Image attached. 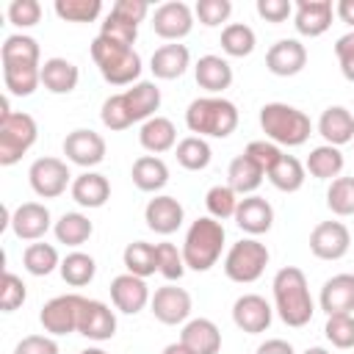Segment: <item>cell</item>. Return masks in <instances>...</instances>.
Instances as JSON below:
<instances>
[{
  "mask_svg": "<svg viewBox=\"0 0 354 354\" xmlns=\"http://www.w3.org/2000/svg\"><path fill=\"white\" fill-rule=\"evenodd\" d=\"M271 288H274L277 313L288 326L310 324V318L315 313V304H313V296H310V288H307V277H304L301 268H296V266L279 268Z\"/></svg>",
  "mask_w": 354,
  "mask_h": 354,
  "instance_id": "cell-1",
  "label": "cell"
},
{
  "mask_svg": "<svg viewBox=\"0 0 354 354\" xmlns=\"http://www.w3.org/2000/svg\"><path fill=\"white\" fill-rule=\"evenodd\" d=\"M260 127L277 147H301L313 133L310 116L288 102H266L260 108Z\"/></svg>",
  "mask_w": 354,
  "mask_h": 354,
  "instance_id": "cell-2",
  "label": "cell"
},
{
  "mask_svg": "<svg viewBox=\"0 0 354 354\" xmlns=\"http://www.w3.org/2000/svg\"><path fill=\"white\" fill-rule=\"evenodd\" d=\"M185 124L199 138H227L238 127V108L224 97H199L188 105Z\"/></svg>",
  "mask_w": 354,
  "mask_h": 354,
  "instance_id": "cell-3",
  "label": "cell"
},
{
  "mask_svg": "<svg viewBox=\"0 0 354 354\" xmlns=\"http://www.w3.org/2000/svg\"><path fill=\"white\" fill-rule=\"evenodd\" d=\"M224 224L210 218V216H202L196 218L188 232H185V241H183V257H185V266L194 268V271H210L216 266V260L221 257V249H224Z\"/></svg>",
  "mask_w": 354,
  "mask_h": 354,
  "instance_id": "cell-4",
  "label": "cell"
},
{
  "mask_svg": "<svg viewBox=\"0 0 354 354\" xmlns=\"http://www.w3.org/2000/svg\"><path fill=\"white\" fill-rule=\"evenodd\" d=\"M91 58L111 86H130L141 75V55L133 47L111 41L105 36H97L91 41Z\"/></svg>",
  "mask_w": 354,
  "mask_h": 354,
  "instance_id": "cell-5",
  "label": "cell"
},
{
  "mask_svg": "<svg viewBox=\"0 0 354 354\" xmlns=\"http://www.w3.org/2000/svg\"><path fill=\"white\" fill-rule=\"evenodd\" d=\"M268 257L271 254H268L266 243H260L257 238H243V241L230 246V252L224 257V274L232 282L249 285V282L263 277V271L268 266Z\"/></svg>",
  "mask_w": 354,
  "mask_h": 354,
  "instance_id": "cell-6",
  "label": "cell"
},
{
  "mask_svg": "<svg viewBox=\"0 0 354 354\" xmlns=\"http://www.w3.org/2000/svg\"><path fill=\"white\" fill-rule=\"evenodd\" d=\"M39 127L30 113H3L0 116V163L14 166L33 144Z\"/></svg>",
  "mask_w": 354,
  "mask_h": 354,
  "instance_id": "cell-7",
  "label": "cell"
},
{
  "mask_svg": "<svg viewBox=\"0 0 354 354\" xmlns=\"http://www.w3.org/2000/svg\"><path fill=\"white\" fill-rule=\"evenodd\" d=\"M83 299H86V296H77V293H64V296L50 299V301L41 307V313H39V321H41L44 332H50V335H69V332H77Z\"/></svg>",
  "mask_w": 354,
  "mask_h": 354,
  "instance_id": "cell-8",
  "label": "cell"
},
{
  "mask_svg": "<svg viewBox=\"0 0 354 354\" xmlns=\"http://www.w3.org/2000/svg\"><path fill=\"white\" fill-rule=\"evenodd\" d=\"M28 180H30V188H33L36 196L55 199L66 191L72 174H69V166L61 158H39V160L30 163Z\"/></svg>",
  "mask_w": 354,
  "mask_h": 354,
  "instance_id": "cell-9",
  "label": "cell"
},
{
  "mask_svg": "<svg viewBox=\"0 0 354 354\" xmlns=\"http://www.w3.org/2000/svg\"><path fill=\"white\" fill-rule=\"evenodd\" d=\"M351 246V232L343 221H321L310 232V252L318 260H340Z\"/></svg>",
  "mask_w": 354,
  "mask_h": 354,
  "instance_id": "cell-10",
  "label": "cell"
},
{
  "mask_svg": "<svg viewBox=\"0 0 354 354\" xmlns=\"http://www.w3.org/2000/svg\"><path fill=\"white\" fill-rule=\"evenodd\" d=\"M191 28H194V11L180 0H169V3L158 6L152 14V30L166 41L185 39L191 33Z\"/></svg>",
  "mask_w": 354,
  "mask_h": 354,
  "instance_id": "cell-11",
  "label": "cell"
},
{
  "mask_svg": "<svg viewBox=\"0 0 354 354\" xmlns=\"http://www.w3.org/2000/svg\"><path fill=\"white\" fill-rule=\"evenodd\" d=\"M64 155L75 166L91 169L105 160V138L88 127H77L64 138Z\"/></svg>",
  "mask_w": 354,
  "mask_h": 354,
  "instance_id": "cell-12",
  "label": "cell"
},
{
  "mask_svg": "<svg viewBox=\"0 0 354 354\" xmlns=\"http://www.w3.org/2000/svg\"><path fill=\"white\" fill-rule=\"evenodd\" d=\"M149 307H152V315L160 324L174 326V324H183L191 315V293L185 288H177V285H163L149 299Z\"/></svg>",
  "mask_w": 354,
  "mask_h": 354,
  "instance_id": "cell-13",
  "label": "cell"
},
{
  "mask_svg": "<svg viewBox=\"0 0 354 354\" xmlns=\"http://www.w3.org/2000/svg\"><path fill=\"white\" fill-rule=\"evenodd\" d=\"M307 64V47L299 39H279L266 53V66L277 77H293Z\"/></svg>",
  "mask_w": 354,
  "mask_h": 354,
  "instance_id": "cell-14",
  "label": "cell"
},
{
  "mask_svg": "<svg viewBox=\"0 0 354 354\" xmlns=\"http://www.w3.org/2000/svg\"><path fill=\"white\" fill-rule=\"evenodd\" d=\"M77 332L88 340H111L116 335V315L105 301L97 299H83V310H80V324Z\"/></svg>",
  "mask_w": 354,
  "mask_h": 354,
  "instance_id": "cell-15",
  "label": "cell"
},
{
  "mask_svg": "<svg viewBox=\"0 0 354 354\" xmlns=\"http://www.w3.org/2000/svg\"><path fill=\"white\" fill-rule=\"evenodd\" d=\"M335 17V6L329 0H296L293 6V25L301 36H321L329 30Z\"/></svg>",
  "mask_w": 354,
  "mask_h": 354,
  "instance_id": "cell-16",
  "label": "cell"
},
{
  "mask_svg": "<svg viewBox=\"0 0 354 354\" xmlns=\"http://www.w3.org/2000/svg\"><path fill=\"white\" fill-rule=\"evenodd\" d=\"M149 288L141 277L136 274H119L111 279V301L116 310L127 313V315H136L141 313L147 304H149Z\"/></svg>",
  "mask_w": 354,
  "mask_h": 354,
  "instance_id": "cell-17",
  "label": "cell"
},
{
  "mask_svg": "<svg viewBox=\"0 0 354 354\" xmlns=\"http://www.w3.org/2000/svg\"><path fill=\"white\" fill-rule=\"evenodd\" d=\"M271 304L257 296V293H243L235 299L232 304V321L238 329L249 332V335H257V332H266L271 326Z\"/></svg>",
  "mask_w": 354,
  "mask_h": 354,
  "instance_id": "cell-18",
  "label": "cell"
},
{
  "mask_svg": "<svg viewBox=\"0 0 354 354\" xmlns=\"http://www.w3.org/2000/svg\"><path fill=\"white\" fill-rule=\"evenodd\" d=\"M19 241H39L50 230V210L41 202H22L8 218Z\"/></svg>",
  "mask_w": 354,
  "mask_h": 354,
  "instance_id": "cell-19",
  "label": "cell"
},
{
  "mask_svg": "<svg viewBox=\"0 0 354 354\" xmlns=\"http://www.w3.org/2000/svg\"><path fill=\"white\" fill-rule=\"evenodd\" d=\"M183 216H185V210H183V205H180L174 196H155V199H149L147 207H144V221H147V227H149L152 232H158V235H171V232H177L180 224H183Z\"/></svg>",
  "mask_w": 354,
  "mask_h": 354,
  "instance_id": "cell-20",
  "label": "cell"
},
{
  "mask_svg": "<svg viewBox=\"0 0 354 354\" xmlns=\"http://www.w3.org/2000/svg\"><path fill=\"white\" fill-rule=\"evenodd\" d=\"M235 224L249 235H263L274 224V207L257 194L243 196L238 202V210H235Z\"/></svg>",
  "mask_w": 354,
  "mask_h": 354,
  "instance_id": "cell-21",
  "label": "cell"
},
{
  "mask_svg": "<svg viewBox=\"0 0 354 354\" xmlns=\"http://www.w3.org/2000/svg\"><path fill=\"white\" fill-rule=\"evenodd\" d=\"M321 310L326 315L354 313V274H335L321 288Z\"/></svg>",
  "mask_w": 354,
  "mask_h": 354,
  "instance_id": "cell-22",
  "label": "cell"
},
{
  "mask_svg": "<svg viewBox=\"0 0 354 354\" xmlns=\"http://www.w3.org/2000/svg\"><path fill=\"white\" fill-rule=\"evenodd\" d=\"M318 133L332 147H343L354 141V113L343 105H329L318 119Z\"/></svg>",
  "mask_w": 354,
  "mask_h": 354,
  "instance_id": "cell-23",
  "label": "cell"
},
{
  "mask_svg": "<svg viewBox=\"0 0 354 354\" xmlns=\"http://www.w3.org/2000/svg\"><path fill=\"white\" fill-rule=\"evenodd\" d=\"M194 75H196L199 88L210 91V97H218L232 83V66L221 55H202L194 66Z\"/></svg>",
  "mask_w": 354,
  "mask_h": 354,
  "instance_id": "cell-24",
  "label": "cell"
},
{
  "mask_svg": "<svg viewBox=\"0 0 354 354\" xmlns=\"http://www.w3.org/2000/svg\"><path fill=\"white\" fill-rule=\"evenodd\" d=\"M188 64H191V53H188L185 44H177V41L158 47V50L152 53V58H149V69H152V75L160 77V80H174V77H180V75L188 69Z\"/></svg>",
  "mask_w": 354,
  "mask_h": 354,
  "instance_id": "cell-25",
  "label": "cell"
},
{
  "mask_svg": "<svg viewBox=\"0 0 354 354\" xmlns=\"http://www.w3.org/2000/svg\"><path fill=\"white\" fill-rule=\"evenodd\" d=\"M180 340L194 354H218L221 351V332L210 318H194L183 326Z\"/></svg>",
  "mask_w": 354,
  "mask_h": 354,
  "instance_id": "cell-26",
  "label": "cell"
},
{
  "mask_svg": "<svg viewBox=\"0 0 354 354\" xmlns=\"http://www.w3.org/2000/svg\"><path fill=\"white\" fill-rule=\"evenodd\" d=\"M72 199L80 205V207H102L111 196V183L105 174H97V171H83L72 180Z\"/></svg>",
  "mask_w": 354,
  "mask_h": 354,
  "instance_id": "cell-27",
  "label": "cell"
},
{
  "mask_svg": "<svg viewBox=\"0 0 354 354\" xmlns=\"http://www.w3.org/2000/svg\"><path fill=\"white\" fill-rule=\"evenodd\" d=\"M138 141L147 152L152 155H160V152H169L174 144H177V127L171 119L166 116H152L141 124V133H138Z\"/></svg>",
  "mask_w": 354,
  "mask_h": 354,
  "instance_id": "cell-28",
  "label": "cell"
},
{
  "mask_svg": "<svg viewBox=\"0 0 354 354\" xmlns=\"http://www.w3.org/2000/svg\"><path fill=\"white\" fill-rule=\"evenodd\" d=\"M77 80H80V72L66 58H47L41 64V86L47 91H53V94H69V91H75Z\"/></svg>",
  "mask_w": 354,
  "mask_h": 354,
  "instance_id": "cell-29",
  "label": "cell"
},
{
  "mask_svg": "<svg viewBox=\"0 0 354 354\" xmlns=\"http://www.w3.org/2000/svg\"><path fill=\"white\" fill-rule=\"evenodd\" d=\"M124 100L133 113V122H147L160 108V88L149 80H138L124 91Z\"/></svg>",
  "mask_w": 354,
  "mask_h": 354,
  "instance_id": "cell-30",
  "label": "cell"
},
{
  "mask_svg": "<svg viewBox=\"0 0 354 354\" xmlns=\"http://www.w3.org/2000/svg\"><path fill=\"white\" fill-rule=\"evenodd\" d=\"M3 83L14 97H30L41 83V64H3Z\"/></svg>",
  "mask_w": 354,
  "mask_h": 354,
  "instance_id": "cell-31",
  "label": "cell"
},
{
  "mask_svg": "<svg viewBox=\"0 0 354 354\" xmlns=\"http://www.w3.org/2000/svg\"><path fill=\"white\" fill-rule=\"evenodd\" d=\"M133 183L138 191H147V194H155L160 191L166 183H169V166L158 158V155H141L136 163H133Z\"/></svg>",
  "mask_w": 354,
  "mask_h": 354,
  "instance_id": "cell-32",
  "label": "cell"
},
{
  "mask_svg": "<svg viewBox=\"0 0 354 354\" xmlns=\"http://www.w3.org/2000/svg\"><path fill=\"white\" fill-rule=\"evenodd\" d=\"M263 177H266L263 169L254 166L246 155L232 158V163H230V169H227V185H230L235 194H243V196H252V194L260 188Z\"/></svg>",
  "mask_w": 354,
  "mask_h": 354,
  "instance_id": "cell-33",
  "label": "cell"
},
{
  "mask_svg": "<svg viewBox=\"0 0 354 354\" xmlns=\"http://www.w3.org/2000/svg\"><path fill=\"white\" fill-rule=\"evenodd\" d=\"M122 260H124L127 274H136V277L147 279L158 271V246L147 243V241H133V243L124 246Z\"/></svg>",
  "mask_w": 354,
  "mask_h": 354,
  "instance_id": "cell-34",
  "label": "cell"
},
{
  "mask_svg": "<svg viewBox=\"0 0 354 354\" xmlns=\"http://www.w3.org/2000/svg\"><path fill=\"white\" fill-rule=\"evenodd\" d=\"M304 169H307L313 177H318V180H332V177H337V174L343 171V152H340V147H332V144L315 147V149L307 155Z\"/></svg>",
  "mask_w": 354,
  "mask_h": 354,
  "instance_id": "cell-35",
  "label": "cell"
},
{
  "mask_svg": "<svg viewBox=\"0 0 354 354\" xmlns=\"http://www.w3.org/2000/svg\"><path fill=\"white\" fill-rule=\"evenodd\" d=\"M304 166H301V160H296L293 155H282L279 158V163L266 174L268 180H271V185L277 188V191H285V194H293V191H299L301 185H304Z\"/></svg>",
  "mask_w": 354,
  "mask_h": 354,
  "instance_id": "cell-36",
  "label": "cell"
},
{
  "mask_svg": "<svg viewBox=\"0 0 354 354\" xmlns=\"http://www.w3.org/2000/svg\"><path fill=\"white\" fill-rule=\"evenodd\" d=\"M61 279L66 282V285H72V288H83V285H88L91 279H94V274H97V263H94V257L91 254H86V252H72V254H66L64 260H61Z\"/></svg>",
  "mask_w": 354,
  "mask_h": 354,
  "instance_id": "cell-37",
  "label": "cell"
},
{
  "mask_svg": "<svg viewBox=\"0 0 354 354\" xmlns=\"http://www.w3.org/2000/svg\"><path fill=\"white\" fill-rule=\"evenodd\" d=\"M91 232H94V224L83 213H64L55 221V238H58V243H66V246L86 243L91 238Z\"/></svg>",
  "mask_w": 354,
  "mask_h": 354,
  "instance_id": "cell-38",
  "label": "cell"
},
{
  "mask_svg": "<svg viewBox=\"0 0 354 354\" xmlns=\"http://www.w3.org/2000/svg\"><path fill=\"white\" fill-rule=\"evenodd\" d=\"M0 58L3 64H39V41L25 33H11L0 47Z\"/></svg>",
  "mask_w": 354,
  "mask_h": 354,
  "instance_id": "cell-39",
  "label": "cell"
},
{
  "mask_svg": "<svg viewBox=\"0 0 354 354\" xmlns=\"http://www.w3.org/2000/svg\"><path fill=\"white\" fill-rule=\"evenodd\" d=\"M174 155H177V163H180L183 169H188V171H202V169H207V163H210V144H207L205 138H199V136H185V138L177 144Z\"/></svg>",
  "mask_w": 354,
  "mask_h": 354,
  "instance_id": "cell-40",
  "label": "cell"
},
{
  "mask_svg": "<svg viewBox=\"0 0 354 354\" xmlns=\"http://www.w3.org/2000/svg\"><path fill=\"white\" fill-rule=\"evenodd\" d=\"M22 263H25V271L33 277H47L55 268H61V260L53 243H30L22 252Z\"/></svg>",
  "mask_w": 354,
  "mask_h": 354,
  "instance_id": "cell-41",
  "label": "cell"
},
{
  "mask_svg": "<svg viewBox=\"0 0 354 354\" xmlns=\"http://www.w3.org/2000/svg\"><path fill=\"white\" fill-rule=\"evenodd\" d=\"M254 44H257L254 30H252L249 25H243V22H232V25H227V28L221 30V50H224L227 55H232V58L249 55V53L254 50Z\"/></svg>",
  "mask_w": 354,
  "mask_h": 354,
  "instance_id": "cell-42",
  "label": "cell"
},
{
  "mask_svg": "<svg viewBox=\"0 0 354 354\" xmlns=\"http://www.w3.org/2000/svg\"><path fill=\"white\" fill-rule=\"evenodd\" d=\"M238 194L230 188V185H213L207 194H205V207L210 213V218L216 221H224V218H235V210H238Z\"/></svg>",
  "mask_w": 354,
  "mask_h": 354,
  "instance_id": "cell-43",
  "label": "cell"
},
{
  "mask_svg": "<svg viewBox=\"0 0 354 354\" xmlns=\"http://www.w3.org/2000/svg\"><path fill=\"white\" fill-rule=\"evenodd\" d=\"M326 205L335 216H354V177H335L326 188Z\"/></svg>",
  "mask_w": 354,
  "mask_h": 354,
  "instance_id": "cell-44",
  "label": "cell"
},
{
  "mask_svg": "<svg viewBox=\"0 0 354 354\" xmlns=\"http://www.w3.org/2000/svg\"><path fill=\"white\" fill-rule=\"evenodd\" d=\"M100 11V0H55V14L66 22H94Z\"/></svg>",
  "mask_w": 354,
  "mask_h": 354,
  "instance_id": "cell-45",
  "label": "cell"
},
{
  "mask_svg": "<svg viewBox=\"0 0 354 354\" xmlns=\"http://www.w3.org/2000/svg\"><path fill=\"white\" fill-rule=\"evenodd\" d=\"M324 335L335 348H354V313L329 315Z\"/></svg>",
  "mask_w": 354,
  "mask_h": 354,
  "instance_id": "cell-46",
  "label": "cell"
},
{
  "mask_svg": "<svg viewBox=\"0 0 354 354\" xmlns=\"http://www.w3.org/2000/svg\"><path fill=\"white\" fill-rule=\"evenodd\" d=\"M100 119L108 130H127L133 124V113L127 108V100L124 94H111L105 102H102V111H100Z\"/></svg>",
  "mask_w": 354,
  "mask_h": 354,
  "instance_id": "cell-47",
  "label": "cell"
},
{
  "mask_svg": "<svg viewBox=\"0 0 354 354\" xmlns=\"http://www.w3.org/2000/svg\"><path fill=\"white\" fill-rule=\"evenodd\" d=\"M243 155L254 163V166H260L263 169V174H268L277 163H279V158L285 155L274 141H266V138H257V141H249L246 144V149H243Z\"/></svg>",
  "mask_w": 354,
  "mask_h": 354,
  "instance_id": "cell-48",
  "label": "cell"
},
{
  "mask_svg": "<svg viewBox=\"0 0 354 354\" xmlns=\"http://www.w3.org/2000/svg\"><path fill=\"white\" fill-rule=\"evenodd\" d=\"M158 246V271L166 277V279H180L185 274V257H183V249H177L174 243H155Z\"/></svg>",
  "mask_w": 354,
  "mask_h": 354,
  "instance_id": "cell-49",
  "label": "cell"
},
{
  "mask_svg": "<svg viewBox=\"0 0 354 354\" xmlns=\"http://www.w3.org/2000/svg\"><path fill=\"white\" fill-rule=\"evenodd\" d=\"M100 36H105V39H111V41H119V44H127V47H133V41L138 39V25H133V22H127V19L116 17V14H108V17H105V22H102V28H100Z\"/></svg>",
  "mask_w": 354,
  "mask_h": 354,
  "instance_id": "cell-50",
  "label": "cell"
},
{
  "mask_svg": "<svg viewBox=\"0 0 354 354\" xmlns=\"http://www.w3.org/2000/svg\"><path fill=\"white\" fill-rule=\"evenodd\" d=\"M25 296H28L25 282H22L17 274L6 271V274H3V282H0V310H3V313H14L17 307H22Z\"/></svg>",
  "mask_w": 354,
  "mask_h": 354,
  "instance_id": "cell-51",
  "label": "cell"
},
{
  "mask_svg": "<svg viewBox=\"0 0 354 354\" xmlns=\"http://www.w3.org/2000/svg\"><path fill=\"white\" fill-rule=\"evenodd\" d=\"M8 22L17 28H33L41 19V3L39 0H11L8 3Z\"/></svg>",
  "mask_w": 354,
  "mask_h": 354,
  "instance_id": "cell-52",
  "label": "cell"
},
{
  "mask_svg": "<svg viewBox=\"0 0 354 354\" xmlns=\"http://www.w3.org/2000/svg\"><path fill=\"white\" fill-rule=\"evenodd\" d=\"M194 14L199 17L202 25L216 28V25H221V22L230 19L232 3H230V0H199V3L194 6Z\"/></svg>",
  "mask_w": 354,
  "mask_h": 354,
  "instance_id": "cell-53",
  "label": "cell"
},
{
  "mask_svg": "<svg viewBox=\"0 0 354 354\" xmlns=\"http://www.w3.org/2000/svg\"><path fill=\"white\" fill-rule=\"evenodd\" d=\"M14 354H58V343L50 335H28L17 343Z\"/></svg>",
  "mask_w": 354,
  "mask_h": 354,
  "instance_id": "cell-54",
  "label": "cell"
},
{
  "mask_svg": "<svg viewBox=\"0 0 354 354\" xmlns=\"http://www.w3.org/2000/svg\"><path fill=\"white\" fill-rule=\"evenodd\" d=\"M335 55H337V64H340L343 77L354 83V30L337 39V44H335Z\"/></svg>",
  "mask_w": 354,
  "mask_h": 354,
  "instance_id": "cell-55",
  "label": "cell"
},
{
  "mask_svg": "<svg viewBox=\"0 0 354 354\" xmlns=\"http://www.w3.org/2000/svg\"><path fill=\"white\" fill-rule=\"evenodd\" d=\"M111 14H116V17L127 19V22H133V25H138L149 14V3L147 0H116L111 6Z\"/></svg>",
  "mask_w": 354,
  "mask_h": 354,
  "instance_id": "cell-56",
  "label": "cell"
},
{
  "mask_svg": "<svg viewBox=\"0 0 354 354\" xmlns=\"http://www.w3.org/2000/svg\"><path fill=\"white\" fill-rule=\"evenodd\" d=\"M257 14L266 22H285L293 14V3L290 0H257Z\"/></svg>",
  "mask_w": 354,
  "mask_h": 354,
  "instance_id": "cell-57",
  "label": "cell"
},
{
  "mask_svg": "<svg viewBox=\"0 0 354 354\" xmlns=\"http://www.w3.org/2000/svg\"><path fill=\"white\" fill-rule=\"evenodd\" d=\"M257 354H296V351H293V346H290L288 340H282V337H271V340L260 343Z\"/></svg>",
  "mask_w": 354,
  "mask_h": 354,
  "instance_id": "cell-58",
  "label": "cell"
},
{
  "mask_svg": "<svg viewBox=\"0 0 354 354\" xmlns=\"http://www.w3.org/2000/svg\"><path fill=\"white\" fill-rule=\"evenodd\" d=\"M335 14L340 17V22H346V25L354 28V0H337Z\"/></svg>",
  "mask_w": 354,
  "mask_h": 354,
  "instance_id": "cell-59",
  "label": "cell"
},
{
  "mask_svg": "<svg viewBox=\"0 0 354 354\" xmlns=\"http://www.w3.org/2000/svg\"><path fill=\"white\" fill-rule=\"evenodd\" d=\"M163 354H194L183 340H177V343H169L166 348H163Z\"/></svg>",
  "mask_w": 354,
  "mask_h": 354,
  "instance_id": "cell-60",
  "label": "cell"
},
{
  "mask_svg": "<svg viewBox=\"0 0 354 354\" xmlns=\"http://www.w3.org/2000/svg\"><path fill=\"white\" fill-rule=\"evenodd\" d=\"M304 354H329V351H326V348H321V346H313V348H307Z\"/></svg>",
  "mask_w": 354,
  "mask_h": 354,
  "instance_id": "cell-61",
  "label": "cell"
},
{
  "mask_svg": "<svg viewBox=\"0 0 354 354\" xmlns=\"http://www.w3.org/2000/svg\"><path fill=\"white\" fill-rule=\"evenodd\" d=\"M80 354H108V351H102V348H83Z\"/></svg>",
  "mask_w": 354,
  "mask_h": 354,
  "instance_id": "cell-62",
  "label": "cell"
}]
</instances>
